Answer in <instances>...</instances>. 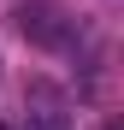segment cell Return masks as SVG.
Returning <instances> with one entry per match:
<instances>
[{"label": "cell", "instance_id": "6da1fadb", "mask_svg": "<svg viewBox=\"0 0 124 130\" xmlns=\"http://www.w3.org/2000/svg\"><path fill=\"white\" fill-rule=\"evenodd\" d=\"M12 24H18L24 41H36V47H47V53H59V47L77 41V18H65V6H53V0H18Z\"/></svg>", "mask_w": 124, "mask_h": 130}, {"label": "cell", "instance_id": "7a4b0ae2", "mask_svg": "<svg viewBox=\"0 0 124 130\" xmlns=\"http://www.w3.org/2000/svg\"><path fill=\"white\" fill-rule=\"evenodd\" d=\"M24 106H30V130H71V101H65V89H53L47 77H36L24 89Z\"/></svg>", "mask_w": 124, "mask_h": 130}, {"label": "cell", "instance_id": "3957f363", "mask_svg": "<svg viewBox=\"0 0 124 130\" xmlns=\"http://www.w3.org/2000/svg\"><path fill=\"white\" fill-rule=\"evenodd\" d=\"M0 130H12V124H0Z\"/></svg>", "mask_w": 124, "mask_h": 130}, {"label": "cell", "instance_id": "277c9868", "mask_svg": "<svg viewBox=\"0 0 124 130\" xmlns=\"http://www.w3.org/2000/svg\"><path fill=\"white\" fill-rule=\"evenodd\" d=\"M107 130H118V124H107Z\"/></svg>", "mask_w": 124, "mask_h": 130}]
</instances>
